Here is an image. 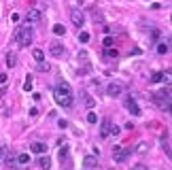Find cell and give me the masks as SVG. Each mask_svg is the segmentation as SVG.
<instances>
[{
  "mask_svg": "<svg viewBox=\"0 0 172 170\" xmlns=\"http://www.w3.org/2000/svg\"><path fill=\"white\" fill-rule=\"evenodd\" d=\"M85 119L89 121V124H98V117H96V113H93V111H89V113H87Z\"/></svg>",
  "mask_w": 172,
  "mask_h": 170,
  "instance_id": "d4e9b609",
  "label": "cell"
},
{
  "mask_svg": "<svg viewBox=\"0 0 172 170\" xmlns=\"http://www.w3.org/2000/svg\"><path fill=\"white\" fill-rule=\"evenodd\" d=\"M106 55H108V57H119V51L113 49V47H106Z\"/></svg>",
  "mask_w": 172,
  "mask_h": 170,
  "instance_id": "cb8c5ba5",
  "label": "cell"
},
{
  "mask_svg": "<svg viewBox=\"0 0 172 170\" xmlns=\"http://www.w3.org/2000/svg\"><path fill=\"white\" fill-rule=\"evenodd\" d=\"M128 157H130V151H128V149H121V147H115V149H113V160H115L117 164L126 162Z\"/></svg>",
  "mask_w": 172,
  "mask_h": 170,
  "instance_id": "277c9868",
  "label": "cell"
},
{
  "mask_svg": "<svg viewBox=\"0 0 172 170\" xmlns=\"http://www.w3.org/2000/svg\"><path fill=\"white\" fill-rule=\"evenodd\" d=\"M81 100H83V104H85V106L89 109V111H91V109L96 106V100H93V98H91V96L87 94L85 89H81Z\"/></svg>",
  "mask_w": 172,
  "mask_h": 170,
  "instance_id": "ba28073f",
  "label": "cell"
},
{
  "mask_svg": "<svg viewBox=\"0 0 172 170\" xmlns=\"http://www.w3.org/2000/svg\"><path fill=\"white\" fill-rule=\"evenodd\" d=\"M151 83H162V72H153L151 75Z\"/></svg>",
  "mask_w": 172,
  "mask_h": 170,
  "instance_id": "484cf974",
  "label": "cell"
},
{
  "mask_svg": "<svg viewBox=\"0 0 172 170\" xmlns=\"http://www.w3.org/2000/svg\"><path fill=\"white\" fill-rule=\"evenodd\" d=\"M49 53H51V55H55V57H62V53H64V47H62L60 42H53V45L49 47Z\"/></svg>",
  "mask_w": 172,
  "mask_h": 170,
  "instance_id": "7c38bea8",
  "label": "cell"
},
{
  "mask_svg": "<svg viewBox=\"0 0 172 170\" xmlns=\"http://www.w3.org/2000/svg\"><path fill=\"white\" fill-rule=\"evenodd\" d=\"M134 170H147V168H145L142 164H136V166H134Z\"/></svg>",
  "mask_w": 172,
  "mask_h": 170,
  "instance_id": "d590c367",
  "label": "cell"
},
{
  "mask_svg": "<svg viewBox=\"0 0 172 170\" xmlns=\"http://www.w3.org/2000/svg\"><path fill=\"white\" fill-rule=\"evenodd\" d=\"M38 70H43V72H47V70H49V66H47V64H43V62H38Z\"/></svg>",
  "mask_w": 172,
  "mask_h": 170,
  "instance_id": "d6a6232c",
  "label": "cell"
},
{
  "mask_svg": "<svg viewBox=\"0 0 172 170\" xmlns=\"http://www.w3.org/2000/svg\"><path fill=\"white\" fill-rule=\"evenodd\" d=\"M153 102H155V106H157V109L172 113V102H170V98H153Z\"/></svg>",
  "mask_w": 172,
  "mask_h": 170,
  "instance_id": "5b68a950",
  "label": "cell"
},
{
  "mask_svg": "<svg viewBox=\"0 0 172 170\" xmlns=\"http://www.w3.org/2000/svg\"><path fill=\"white\" fill-rule=\"evenodd\" d=\"M0 83H6V75L4 72H0Z\"/></svg>",
  "mask_w": 172,
  "mask_h": 170,
  "instance_id": "e575fe53",
  "label": "cell"
},
{
  "mask_svg": "<svg viewBox=\"0 0 172 170\" xmlns=\"http://www.w3.org/2000/svg\"><path fill=\"white\" fill-rule=\"evenodd\" d=\"M159 39V30H151V42H157Z\"/></svg>",
  "mask_w": 172,
  "mask_h": 170,
  "instance_id": "f1b7e54d",
  "label": "cell"
},
{
  "mask_svg": "<svg viewBox=\"0 0 172 170\" xmlns=\"http://www.w3.org/2000/svg\"><path fill=\"white\" fill-rule=\"evenodd\" d=\"M126 109H128L132 115H140V106H138L132 98H128V100H126Z\"/></svg>",
  "mask_w": 172,
  "mask_h": 170,
  "instance_id": "30bf717a",
  "label": "cell"
},
{
  "mask_svg": "<svg viewBox=\"0 0 172 170\" xmlns=\"http://www.w3.org/2000/svg\"><path fill=\"white\" fill-rule=\"evenodd\" d=\"M4 162H6V166H15L17 155H15V153H6V155H4Z\"/></svg>",
  "mask_w": 172,
  "mask_h": 170,
  "instance_id": "ac0fdd59",
  "label": "cell"
},
{
  "mask_svg": "<svg viewBox=\"0 0 172 170\" xmlns=\"http://www.w3.org/2000/svg\"><path fill=\"white\" fill-rule=\"evenodd\" d=\"M53 98H55V102L60 104V106H64V109H70L72 106V91H70V87L68 85H57L55 89H53Z\"/></svg>",
  "mask_w": 172,
  "mask_h": 170,
  "instance_id": "6da1fadb",
  "label": "cell"
},
{
  "mask_svg": "<svg viewBox=\"0 0 172 170\" xmlns=\"http://www.w3.org/2000/svg\"><path fill=\"white\" fill-rule=\"evenodd\" d=\"M111 126H113L111 119H102V126H100V136L102 138H108L111 136Z\"/></svg>",
  "mask_w": 172,
  "mask_h": 170,
  "instance_id": "52a82bcc",
  "label": "cell"
},
{
  "mask_svg": "<svg viewBox=\"0 0 172 170\" xmlns=\"http://www.w3.org/2000/svg\"><path fill=\"white\" fill-rule=\"evenodd\" d=\"M15 62H17L15 53H13V51H9V53H6V66H9V68H13V66H15Z\"/></svg>",
  "mask_w": 172,
  "mask_h": 170,
  "instance_id": "e0dca14e",
  "label": "cell"
},
{
  "mask_svg": "<svg viewBox=\"0 0 172 170\" xmlns=\"http://www.w3.org/2000/svg\"><path fill=\"white\" fill-rule=\"evenodd\" d=\"M9 153V149H6V145H0V162L4 160V155Z\"/></svg>",
  "mask_w": 172,
  "mask_h": 170,
  "instance_id": "83f0119b",
  "label": "cell"
},
{
  "mask_svg": "<svg viewBox=\"0 0 172 170\" xmlns=\"http://www.w3.org/2000/svg\"><path fill=\"white\" fill-rule=\"evenodd\" d=\"M79 41H81V42H87V41H89V34H87V32H81V34H79Z\"/></svg>",
  "mask_w": 172,
  "mask_h": 170,
  "instance_id": "f546056e",
  "label": "cell"
},
{
  "mask_svg": "<svg viewBox=\"0 0 172 170\" xmlns=\"http://www.w3.org/2000/svg\"><path fill=\"white\" fill-rule=\"evenodd\" d=\"M19 19H21V15H19V13H13V15H11V21H13V24H17Z\"/></svg>",
  "mask_w": 172,
  "mask_h": 170,
  "instance_id": "4dcf8cb0",
  "label": "cell"
},
{
  "mask_svg": "<svg viewBox=\"0 0 172 170\" xmlns=\"http://www.w3.org/2000/svg\"><path fill=\"white\" fill-rule=\"evenodd\" d=\"M32 55H34L36 62H43V60H45V51H43V49H32Z\"/></svg>",
  "mask_w": 172,
  "mask_h": 170,
  "instance_id": "d6986e66",
  "label": "cell"
},
{
  "mask_svg": "<svg viewBox=\"0 0 172 170\" xmlns=\"http://www.w3.org/2000/svg\"><path fill=\"white\" fill-rule=\"evenodd\" d=\"M30 151H32V153H45V151H47V145H45V142H32V145H30Z\"/></svg>",
  "mask_w": 172,
  "mask_h": 170,
  "instance_id": "5bb4252c",
  "label": "cell"
},
{
  "mask_svg": "<svg viewBox=\"0 0 172 170\" xmlns=\"http://www.w3.org/2000/svg\"><path fill=\"white\" fill-rule=\"evenodd\" d=\"M32 39H34V32H32L30 26H21V28L15 30V41H17V45L28 47V45L32 42Z\"/></svg>",
  "mask_w": 172,
  "mask_h": 170,
  "instance_id": "7a4b0ae2",
  "label": "cell"
},
{
  "mask_svg": "<svg viewBox=\"0 0 172 170\" xmlns=\"http://www.w3.org/2000/svg\"><path fill=\"white\" fill-rule=\"evenodd\" d=\"M168 51H170V49L166 47V42H159V45H157V53H162V55H166Z\"/></svg>",
  "mask_w": 172,
  "mask_h": 170,
  "instance_id": "603a6c76",
  "label": "cell"
},
{
  "mask_svg": "<svg viewBox=\"0 0 172 170\" xmlns=\"http://www.w3.org/2000/svg\"><path fill=\"white\" fill-rule=\"evenodd\" d=\"M38 166H41L43 170H49V168H51V160H49L47 155H43V157L38 160Z\"/></svg>",
  "mask_w": 172,
  "mask_h": 170,
  "instance_id": "9a60e30c",
  "label": "cell"
},
{
  "mask_svg": "<svg viewBox=\"0 0 172 170\" xmlns=\"http://www.w3.org/2000/svg\"><path fill=\"white\" fill-rule=\"evenodd\" d=\"M140 53H142V51H140L138 47H134V49H132V55H140Z\"/></svg>",
  "mask_w": 172,
  "mask_h": 170,
  "instance_id": "836d02e7",
  "label": "cell"
},
{
  "mask_svg": "<svg viewBox=\"0 0 172 170\" xmlns=\"http://www.w3.org/2000/svg\"><path fill=\"white\" fill-rule=\"evenodd\" d=\"M32 83H34L32 75H26V81H24V89H26V91H32Z\"/></svg>",
  "mask_w": 172,
  "mask_h": 170,
  "instance_id": "ffe728a7",
  "label": "cell"
},
{
  "mask_svg": "<svg viewBox=\"0 0 172 170\" xmlns=\"http://www.w3.org/2000/svg\"><path fill=\"white\" fill-rule=\"evenodd\" d=\"M17 162H19V164H28V162H30V155H28V153H19V155H17Z\"/></svg>",
  "mask_w": 172,
  "mask_h": 170,
  "instance_id": "7402d4cb",
  "label": "cell"
},
{
  "mask_svg": "<svg viewBox=\"0 0 172 170\" xmlns=\"http://www.w3.org/2000/svg\"><path fill=\"white\" fill-rule=\"evenodd\" d=\"M121 91H123V85L121 83H108L106 85V94H108L111 98H117Z\"/></svg>",
  "mask_w": 172,
  "mask_h": 170,
  "instance_id": "8992f818",
  "label": "cell"
},
{
  "mask_svg": "<svg viewBox=\"0 0 172 170\" xmlns=\"http://www.w3.org/2000/svg\"><path fill=\"white\" fill-rule=\"evenodd\" d=\"M104 47H113V36H106L104 39Z\"/></svg>",
  "mask_w": 172,
  "mask_h": 170,
  "instance_id": "1f68e13d",
  "label": "cell"
},
{
  "mask_svg": "<svg viewBox=\"0 0 172 170\" xmlns=\"http://www.w3.org/2000/svg\"><path fill=\"white\" fill-rule=\"evenodd\" d=\"M83 166H85V168H96V166H98V157H96V155H85V157H83Z\"/></svg>",
  "mask_w": 172,
  "mask_h": 170,
  "instance_id": "8fae6325",
  "label": "cell"
},
{
  "mask_svg": "<svg viewBox=\"0 0 172 170\" xmlns=\"http://www.w3.org/2000/svg\"><path fill=\"white\" fill-rule=\"evenodd\" d=\"M53 34H57V36H64V34H66V28H64L62 24H55V26H53Z\"/></svg>",
  "mask_w": 172,
  "mask_h": 170,
  "instance_id": "44dd1931",
  "label": "cell"
},
{
  "mask_svg": "<svg viewBox=\"0 0 172 170\" xmlns=\"http://www.w3.org/2000/svg\"><path fill=\"white\" fill-rule=\"evenodd\" d=\"M119 132H121V128H119V126H115V124L111 126V136H119Z\"/></svg>",
  "mask_w": 172,
  "mask_h": 170,
  "instance_id": "4316f807",
  "label": "cell"
},
{
  "mask_svg": "<svg viewBox=\"0 0 172 170\" xmlns=\"http://www.w3.org/2000/svg\"><path fill=\"white\" fill-rule=\"evenodd\" d=\"M149 142H138L136 147H134V153H138V155H145V153H149Z\"/></svg>",
  "mask_w": 172,
  "mask_h": 170,
  "instance_id": "4fadbf2b",
  "label": "cell"
},
{
  "mask_svg": "<svg viewBox=\"0 0 172 170\" xmlns=\"http://www.w3.org/2000/svg\"><path fill=\"white\" fill-rule=\"evenodd\" d=\"M26 19H28L30 24H36V21L41 19V11H38V9H30V11L26 13Z\"/></svg>",
  "mask_w": 172,
  "mask_h": 170,
  "instance_id": "9c48e42d",
  "label": "cell"
},
{
  "mask_svg": "<svg viewBox=\"0 0 172 170\" xmlns=\"http://www.w3.org/2000/svg\"><path fill=\"white\" fill-rule=\"evenodd\" d=\"M166 47H168V49H172V39H168V42H166Z\"/></svg>",
  "mask_w": 172,
  "mask_h": 170,
  "instance_id": "8d00e7d4",
  "label": "cell"
},
{
  "mask_svg": "<svg viewBox=\"0 0 172 170\" xmlns=\"http://www.w3.org/2000/svg\"><path fill=\"white\" fill-rule=\"evenodd\" d=\"M162 83H164V85H172V70L162 72Z\"/></svg>",
  "mask_w": 172,
  "mask_h": 170,
  "instance_id": "2e32d148",
  "label": "cell"
},
{
  "mask_svg": "<svg viewBox=\"0 0 172 170\" xmlns=\"http://www.w3.org/2000/svg\"><path fill=\"white\" fill-rule=\"evenodd\" d=\"M170 19H172V17H170Z\"/></svg>",
  "mask_w": 172,
  "mask_h": 170,
  "instance_id": "74e56055",
  "label": "cell"
},
{
  "mask_svg": "<svg viewBox=\"0 0 172 170\" xmlns=\"http://www.w3.org/2000/svg\"><path fill=\"white\" fill-rule=\"evenodd\" d=\"M70 21H72L77 28H81V26L85 24V15H83V11H81V9H72V11H70Z\"/></svg>",
  "mask_w": 172,
  "mask_h": 170,
  "instance_id": "3957f363",
  "label": "cell"
}]
</instances>
